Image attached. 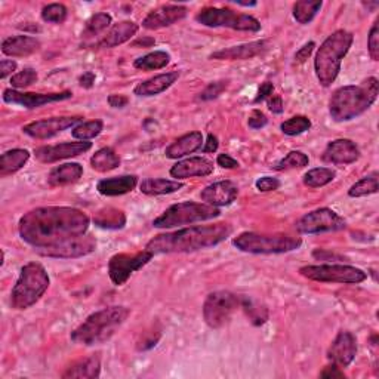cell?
Masks as SVG:
<instances>
[{
	"label": "cell",
	"instance_id": "cell-20",
	"mask_svg": "<svg viewBox=\"0 0 379 379\" xmlns=\"http://www.w3.org/2000/svg\"><path fill=\"white\" fill-rule=\"evenodd\" d=\"M238 196V188L233 181H218L208 185L205 190H201L200 199L206 205L213 208L229 206Z\"/></svg>",
	"mask_w": 379,
	"mask_h": 379
},
{
	"label": "cell",
	"instance_id": "cell-11",
	"mask_svg": "<svg viewBox=\"0 0 379 379\" xmlns=\"http://www.w3.org/2000/svg\"><path fill=\"white\" fill-rule=\"evenodd\" d=\"M240 304H242V296L229 292V290L212 292L203 304V319L212 329H220L230 320Z\"/></svg>",
	"mask_w": 379,
	"mask_h": 379
},
{
	"label": "cell",
	"instance_id": "cell-43",
	"mask_svg": "<svg viewBox=\"0 0 379 379\" xmlns=\"http://www.w3.org/2000/svg\"><path fill=\"white\" fill-rule=\"evenodd\" d=\"M311 128V120L306 116H295V117H290L289 120L283 122L280 129L285 135H289V136H296V135H301L307 132L308 129Z\"/></svg>",
	"mask_w": 379,
	"mask_h": 379
},
{
	"label": "cell",
	"instance_id": "cell-1",
	"mask_svg": "<svg viewBox=\"0 0 379 379\" xmlns=\"http://www.w3.org/2000/svg\"><path fill=\"white\" fill-rule=\"evenodd\" d=\"M90 222V217L80 209L46 206L25 213L20 220L18 231L25 243L39 249L86 234Z\"/></svg>",
	"mask_w": 379,
	"mask_h": 379
},
{
	"label": "cell",
	"instance_id": "cell-53",
	"mask_svg": "<svg viewBox=\"0 0 379 379\" xmlns=\"http://www.w3.org/2000/svg\"><path fill=\"white\" fill-rule=\"evenodd\" d=\"M314 48H315V43H314V42H310V43H307V45L302 46V48L298 50V52L295 54V61H296V62H306V61L310 58V55L313 54Z\"/></svg>",
	"mask_w": 379,
	"mask_h": 379
},
{
	"label": "cell",
	"instance_id": "cell-9",
	"mask_svg": "<svg viewBox=\"0 0 379 379\" xmlns=\"http://www.w3.org/2000/svg\"><path fill=\"white\" fill-rule=\"evenodd\" d=\"M306 279L320 283H339V285H359L368 279L363 270L343 264H322L306 265L299 270Z\"/></svg>",
	"mask_w": 379,
	"mask_h": 379
},
{
	"label": "cell",
	"instance_id": "cell-54",
	"mask_svg": "<svg viewBox=\"0 0 379 379\" xmlns=\"http://www.w3.org/2000/svg\"><path fill=\"white\" fill-rule=\"evenodd\" d=\"M269 108L274 115H282L283 113V99L280 95H271L269 98Z\"/></svg>",
	"mask_w": 379,
	"mask_h": 379
},
{
	"label": "cell",
	"instance_id": "cell-50",
	"mask_svg": "<svg viewBox=\"0 0 379 379\" xmlns=\"http://www.w3.org/2000/svg\"><path fill=\"white\" fill-rule=\"evenodd\" d=\"M267 123H269L267 116H265L264 113L259 110L252 111L249 119H248V124H249V128H252V129H261Z\"/></svg>",
	"mask_w": 379,
	"mask_h": 379
},
{
	"label": "cell",
	"instance_id": "cell-61",
	"mask_svg": "<svg viewBox=\"0 0 379 379\" xmlns=\"http://www.w3.org/2000/svg\"><path fill=\"white\" fill-rule=\"evenodd\" d=\"M156 42H155V39H151V37H147V39H138V41H135L134 43H132V46H147V48H150L151 45H155Z\"/></svg>",
	"mask_w": 379,
	"mask_h": 379
},
{
	"label": "cell",
	"instance_id": "cell-30",
	"mask_svg": "<svg viewBox=\"0 0 379 379\" xmlns=\"http://www.w3.org/2000/svg\"><path fill=\"white\" fill-rule=\"evenodd\" d=\"M30 153L27 150L14 148L9 150L0 157V176L6 178L8 175H12L24 168L25 163L29 162Z\"/></svg>",
	"mask_w": 379,
	"mask_h": 379
},
{
	"label": "cell",
	"instance_id": "cell-10",
	"mask_svg": "<svg viewBox=\"0 0 379 379\" xmlns=\"http://www.w3.org/2000/svg\"><path fill=\"white\" fill-rule=\"evenodd\" d=\"M196 21L206 27H227L238 31H259L261 22L252 15L237 14L229 8H205L196 15Z\"/></svg>",
	"mask_w": 379,
	"mask_h": 379
},
{
	"label": "cell",
	"instance_id": "cell-6",
	"mask_svg": "<svg viewBox=\"0 0 379 379\" xmlns=\"http://www.w3.org/2000/svg\"><path fill=\"white\" fill-rule=\"evenodd\" d=\"M50 285L43 265L29 262L21 269L18 280L10 292V304L15 310H27L39 301Z\"/></svg>",
	"mask_w": 379,
	"mask_h": 379
},
{
	"label": "cell",
	"instance_id": "cell-3",
	"mask_svg": "<svg viewBox=\"0 0 379 379\" xmlns=\"http://www.w3.org/2000/svg\"><path fill=\"white\" fill-rule=\"evenodd\" d=\"M379 94L376 78H368L360 85L343 86L334 92L329 101V113L335 122H348L368 111Z\"/></svg>",
	"mask_w": 379,
	"mask_h": 379
},
{
	"label": "cell",
	"instance_id": "cell-47",
	"mask_svg": "<svg viewBox=\"0 0 379 379\" xmlns=\"http://www.w3.org/2000/svg\"><path fill=\"white\" fill-rule=\"evenodd\" d=\"M368 49L369 55L373 61L379 59V21L376 20L372 25V29L368 36Z\"/></svg>",
	"mask_w": 379,
	"mask_h": 379
},
{
	"label": "cell",
	"instance_id": "cell-56",
	"mask_svg": "<svg viewBox=\"0 0 379 379\" xmlns=\"http://www.w3.org/2000/svg\"><path fill=\"white\" fill-rule=\"evenodd\" d=\"M322 378H344V372L341 371V368L338 364L332 363L329 366H326V368L323 369V372L320 373Z\"/></svg>",
	"mask_w": 379,
	"mask_h": 379
},
{
	"label": "cell",
	"instance_id": "cell-22",
	"mask_svg": "<svg viewBox=\"0 0 379 379\" xmlns=\"http://www.w3.org/2000/svg\"><path fill=\"white\" fill-rule=\"evenodd\" d=\"M269 49L267 41H257L250 43H243L238 46H231L227 49H221L218 52H213L210 59H221V61H237V59H252Z\"/></svg>",
	"mask_w": 379,
	"mask_h": 379
},
{
	"label": "cell",
	"instance_id": "cell-52",
	"mask_svg": "<svg viewBox=\"0 0 379 379\" xmlns=\"http://www.w3.org/2000/svg\"><path fill=\"white\" fill-rule=\"evenodd\" d=\"M17 70V62L12 59H2L0 62V79H6L9 74Z\"/></svg>",
	"mask_w": 379,
	"mask_h": 379
},
{
	"label": "cell",
	"instance_id": "cell-21",
	"mask_svg": "<svg viewBox=\"0 0 379 379\" xmlns=\"http://www.w3.org/2000/svg\"><path fill=\"white\" fill-rule=\"evenodd\" d=\"M360 157V150L351 140H335L327 144L322 159L334 165H350Z\"/></svg>",
	"mask_w": 379,
	"mask_h": 379
},
{
	"label": "cell",
	"instance_id": "cell-16",
	"mask_svg": "<svg viewBox=\"0 0 379 379\" xmlns=\"http://www.w3.org/2000/svg\"><path fill=\"white\" fill-rule=\"evenodd\" d=\"M73 94L70 91L55 92V94H33V92H20L15 90H5L3 101L10 106H21L24 108H39L49 103H57V101H64L71 98Z\"/></svg>",
	"mask_w": 379,
	"mask_h": 379
},
{
	"label": "cell",
	"instance_id": "cell-32",
	"mask_svg": "<svg viewBox=\"0 0 379 379\" xmlns=\"http://www.w3.org/2000/svg\"><path fill=\"white\" fill-rule=\"evenodd\" d=\"M94 222L99 229L120 230L126 225V215L116 208H104L95 213Z\"/></svg>",
	"mask_w": 379,
	"mask_h": 379
},
{
	"label": "cell",
	"instance_id": "cell-44",
	"mask_svg": "<svg viewBox=\"0 0 379 379\" xmlns=\"http://www.w3.org/2000/svg\"><path fill=\"white\" fill-rule=\"evenodd\" d=\"M67 8L61 3H50L42 9V18L46 22L62 24L67 20Z\"/></svg>",
	"mask_w": 379,
	"mask_h": 379
},
{
	"label": "cell",
	"instance_id": "cell-34",
	"mask_svg": "<svg viewBox=\"0 0 379 379\" xmlns=\"http://www.w3.org/2000/svg\"><path fill=\"white\" fill-rule=\"evenodd\" d=\"M120 165V157L115 150L106 147L98 150L91 157V166L96 172H110Z\"/></svg>",
	"mask_w": 379,
	"mask_h": 379
},
{
	"label": "cell",
	"instance_id": "cell-39",
	"mask_svg": "<svg viewBox=\"0 0 379 379\" xmlns=\"http://www.w3.org/2000/svg\"><path fill=\"white\" fill-rule=\"evenodd\" d=\"M111 15H108L107 12H99V14L92 15L90 20L86 21L85 30H83V37L90 39V37L98 36L99 33H103L107 30L111 24Z\"/></svg>",
	"mask_w": 379,
	"mask_h": 379
},
{
	"label": "cell",
	"instance_id": "cell-36",
	"mask_svg": "<svg viewBox=\"0 0 379 379\" xmlns=\"http://www.w3.org/2000/svg\"><path fill=\"white\" fill-rule=\"evenodd\" d=\"M240 307L243 308V311L248 315V319L254 326H262L269 320L267 307L259 304V302L255 299H252L249 296H242V304H240Z\"/></svg>",
	"mask_w": 379,
	"mask_h": 379
},
{
	"label": "cell",
	"instance_id": "cell-5",
	"mask_svg": "<svg viewBox=\"0 0 379 379\" xmlns=\"http://www.w3.org/2000/svg\"><path fill=\"white\" fill-rule=\"evenodd\" d=\"M352 41L355 36L350 31L336 30L320 45L314 59V70L322 86L327 87L336 80L341 71V62L348 54Z\"/></svg>",
	"mask_w": 379,
	"mask_h": 379
},
{
	"label": "cell",
	"instance_id": "cell-15",
	"mask_svg": "<svg viewBox=\"0 0 379 379\" xmlns=\"http://www.w3.org/2000/svg\"><path fill=\"white\" fill-rule=\"evenodd\" d=\"M82 122V117H50L31 122L25 124L22 128V132L29 135L34 140H49L61 132H64L69 128H76V124Z\"/></svg>",
	"mask_w": 379,
	"mask_h": 379
},
{
	"label": "cell",
	"instance_id": "cell-46",
	"mask_svg": "<svg viewBox=\"0 0 379 379\" xmlns=\"http://www.w3.org/2000/svg\"><path fill=\"white\" fill-rule=\"evenodd\" d=\"M227 87H229V80H220V82H212L209 83L203 91H201V94L199 95V98L201 101H210V99H215L218 98Z\"/></svg>",
	"mask_w": 379,
	"mask_h": 379
},
{
	"label": "cell",
	"instance_id": "cell-31",
	"mask_svg": "<svg viewBox=\"0 0 379 379\" xmlns=\"http://www.w3.org/2000/svg\"><path fill=\"white\" fill-rule=\"evenodd\" d=\"M101 375V362L99 357L92 356L83 359L78 363H74L71 368H69L64 373H62V378H87V379H95Z\"/></svg>",
	"mask_w": 379,
	"mask_h": 379
},
{
	"label": "cell",
	"instance_id": "cell-28",
	"mask_svg": "<svg viewBox=\"0 0 379 379\" xmlns=\"http://www.w3.org/2000/svg\"><path fill=\"white\" fill-rule=\"evenodd\" d=\"M201 144H203V135H201V132H190L178 138L173 144H171L166 148L165 155L168 159H181L201 148Z\"/></svg>",
	"mask_w": 379,
	"mask_h": 379
},
{
	"label": "cell",
	"instance_id": "cell-19",
	"mask_svg": "<svg viewBox=\"0 0 379 379\" xmlns=\"http://www.w3.org/2000/svg\"><path fill=\"white\" fill-rule=\"evenodd\" d=\"M188 14V9L183 5H163L150 14L143 21V27L147 30H157L184 20Z\"/></svg>",
	"mask_w": 379,
	"mask_h": 379
},
{
	"label": "cell",
	"instance_id": "cell-38",
	"mask_svg": "<svg viewBox=\"0 0 379 379\" xmlns=\"http://www.w3.org/2000/svg\"><path fill=\"white\" fill-rule=\"evenodd\" d=\"M322 2L317 0V2H308V0H302V2H296L294 5V18L299 24H308L314 20V17L317 15V12L322 8Z\"/></svg>",
	"mask_w": 379,
	"mask_h": 379
},
{
	"label": "cell",
	"instance_id": "cell-33",
	"mask_svg": "<svg viewBox=\"0 0 379 379\" xmlns=\"http://www.w3.org/2000/svg\"><path fill=\"white\" fill-rule=\"evenodd\" d=\"M184 184L178 181L163 180V178H147L141 183L140 190L145 196H163V194H172L175 192H180Z\"/></svg>",
	"mask_w": 379,
	"mask_h": 379
},
{
	"label": "cell",
	"instance_id": "cell-25",
	"mask_svg": "<svg viewBox=\"0 0 379 379\" xmlns=\"http://www.w3.org/2000/svg\"><path fill=\"white\" fill-rule=\"evenodd\" d=\"M180 73L178 71H169V73H163V74H157L155 78H151L143 83L138 85L134 94L138 96H155L159 95L162 92H165L166 90L178 80Z\"/></svg>",
	"mask_w": 379,
	"mask_h": 379
},
{
	"label": "cell",
	"instance_id": "cell-26",
	"mask_svg": "<svg viewBox=\"0 0 379 379\" xmlns=\"http://www.w3.org/2000/svg\"><path fill=\"white\" fill-rule=\"evenodd\" d=\"M138 31V24L132 21H122L116 25H113V29L104 36L103 39L99 41L98 48L103 49H110V48H116L119 45H123L128 41H131L132 37Z\"/></svg>",
	"mask_w": 379,
	"mask_h": 379
},
{
	"label": "cell",
	"instance_id": "cell-37",
	"mask_svg": "<svg viewBox=\"0 0 379 379\" xmlns=\"http://www.w3.org/2000/svg\"><path fill=\"white\" fill-rule=\"evenodd\" d=\"M335 171L329 168H315L308 171L302 181L310 188H320L324 187L335 180Z\"/></svg>",
	"mask_w": 379,
	"mask_h": 379
},
{
	"label": "cell",
	"instance_id": "cell-2",
	"mask_svg": "<svg viewBox=\"0 0 379 379\" xmlns=\"http://www.w3.org/2000/svg\"><path fill=\"white\" fill-rule=\"evenodd\" d=\"M233 234V227L227 222L196 225L173 233L159 234L147 243L145 249L153 255L183 254L217 246Z\"/></svg>",
	"mask_w": 379,
	"mask_h": 379
},
{
	"label": "cell",
	"instance_id": "cell-55",
	"mask_svg": "<svg viewBox=\"0 0 379 379\" xmlns=\"http://www.w3.org/2000/svg\"><path fill=\"white\" fill-rule=\"evenodd\" d=\"M217 163H218V166H221L224 169H236V168H238V162L236 159H233L231 156H229V155H220L217 157Z\"/></svg>",
	"mask_w": 379,
	"mask_h": 379
},
{
	"label": "cell",
	"instance_id": "cell-12",
	"mask_svg": "<svg viewBox=\"0 0 379 379\" xmlns=\"http://www.w3.org/2000/svg\"><path fill=\"white\" fill-rule=\"evenodd\" d=\"M344 218L329 208L308 212L296 222V230L302 234H320L345 229Z\"/></svg>",
	"mask_w": 379,
	"mask_h": 379
},
{
	"label": "cell",
	"instance_id": "cell-8",
	"mask_svg": "<svg viewBox=\"0 0 379 379\" xmlns=\"http://www.w3.org/2000/svg\"><path fill=\"white\" fill-rule=\"evenodd\" d=\"M221 210L206 203H196V201H183L168 208L159 218L153 221L156 229H173V227L188 225L201 221H209L218 218Z\"/></svg>",
	"mask_w": 379,
	"mask_h": 379
},
{
	"label": "cell",
	"instance_id": "cell-18",
	"mask_svg": "<svg viewBox=\"0 0 379 379\" xmlns=\"http://www.w3.org/2000/svg\"><path fill=\"white\" fill-rule=\"evenodd\" d=\"M357 341L351 332L341 331L327 351V357L339 368H347L356 359Z\"/></svg>",
	"mask_w": 379,
	"mask_h": 379
},
{
	"label": "cell",
	"instance_id": "cell-59",
	"mask_svg": "<svg viewBox=\"0 0 379 379\" xmlns=\"http://www.w3.org/2000/svg\"><path fill=\"white\" fill-rule=\"evenodd\" d=\"M95 83V74L92 71H86L79 78V85L85 90H91Z\"/></svg>",
	"mask_w": 379,
	"mask_h": 379
},
{
	"label": "cell",
	"instance_id": "cell-14",
	"mask_svg": "<svg viewBox=\"0 0 379 379\" xmlns=\"http://www.w3.org/2000/svg\"><path fill=\"white\" fill-rule=\"evenodd\" d=\"M96 249V240L94 236L82 234L78 237H71L64 240V242L57 243L54 246L39 248L36 252L42 257L48 258H58V259H71L80 258L92 254Z\"/></svg>",
	"mask_w": 379,
	"mask_h": 379
},
{
	"label": "cell",
	"instance_id": "cell-24",
	"mask_svg": "<svg viewBox=\"0 0 379 379\" xmlns=\"http://www.w3.org/2000/svg\"><path fill=\"white\" fill-rule=\"evenodd\" d=\"M41 49V42L31 36H12L3 41L2 52L8 57H29Z\"/></svg>",
	"mask_w": 379,
	"mask_h": 379
},
{
	"label": "cell",
	"instance_id": "cell-51",
	"mask_svg": "<svg viewBox=\"0 0 379 379\" xmlns=\"http://www.w3.org/2000/svg\"><path fill=\"white\" fill-rule=\"evenodd\" d=\"M274 94V85L271 82H265L261 85L259 87V91H258V95L255 98V103H262V101L265 99H269L271 95Z\"/></svg>",
	"mask_w": 379,
	"mask_h": 379
},
{
	"label": "cell",
	"instance_id": "cell-7",
	"mask_svg": "<svg viewBox=\"0 0 379 379\" xmlns=\"http://www.w3.org/2000/svg\"><path fill=\"white\" fill-rule=\"evenodd\" d=\"M233 245L246 254L255 255H271V254H286V252L296 250L302 240L296 236L289 234H259V233H242L238 234Z\"/></svg>",
	"mask_w": 379,
	"mask_h": 379
},
{
	"label": "cell",
	"instance_id": "cell-13",
	"mask_svg": "<svg viewBox=\"0 0 379 379\" xmlns=\"http://www.w3.org/2000/svg\"><path fill=\"white\" fill-rule=\"evenodd\" d=\"M155 255L145 250L136 252V254H117L115 257H111L110 262H108V276L110 280L115 283L116 286H122L126 282L129 280V277L138 271L141 270L143 267L151 261Z\"/></svg>",
	"mask_w": 379,
	"mask_h": 379
},
{
	"label": "cell",
	"instance_id": "cell-48",
	"mask_svg": "<svg viewBox=\"0 0 379 379\" xmlns=\"http://www.w3.org/2000/svg\"><path fill=\"white\" fill-rule=\"evenodd\" d=\"M160 336H162V334H160L159 331H148V332H144V334L141 335V338L138 339L136 348L140 350V351L151 350V348L157 345V343L160 341Z\"/></svg>",
	"mask_w": 379,
	"mask_h": 379
},
{
	"label": "cell",
	"instance_id": "cell-27",
	"mask_svg": "<svg viewBox=\"0 0 379 379\" xmlns=\"http://www.w3.org/2000/svg\"><path fill=\"white\" fill-rule=\"evenodd\" d=\"M138 178L135 175H123V176H115V178L101 180L96 184V190L99 194L103 196H122L126 193H131L136 187Z\"/></svg>",
	"mask_w": 379,
	"mask_h": 379
},
{
	"label": "cell",
	"instance_id": "cell-17",
	"mask_svg": "<svg viewBox=\"0 0 379 379\" xmlns=\"http://www.w3.org/2000/svg\"><path fill=\"white\" fill-rule=\"evenodd\" d=\"M92 148V143L79 141V143H62L57 145H45L34 150L36 159L42 163H55L70 157L80 156Z\"/></svg>",
	"mask_w": 379,
	"mask_h": 379
},
{
	"label": "cell",
	"instance_id": "cell-4",
	"mask_svg": "<svg viewBox=\"0 0 379 379\" xmlns=\"http://www.w3.org/2000/svg\"><path fill=\"white\" fill-rule=\"evenodd\" d=\"M129 314V308L119 306L99 310L76 327L71 332V341L85 347L104 344L120 329Z\"/></svg>",
	"mask_w": 379,
	"mask_h": 379
},
{
	"label": "cell",
	"instance_id": "cell-60",
	"mask_svg": "<svg viewBox=\"0 0 379 379\" xmlns=\"http://www.w3.org/2000/svg\"><path fill=\"white\" fill-rule=\"evenodd\" d=\"M218 145H220L218 138L215 135H212V134H209L208 140L205 143V147H203V151H205V153H215V151L218 150Z\"/></svg>",
	"mask_w": 379,
	"mask_h": 379
},
{
	"label": "cell",
	"instance_id": "cell-29",
	"mask_svg": "<svg viewBox=\"0 0 379 379\" xmlns=\"http://www.w3.org/2000/svg\"><path fill=\"white\" fill-rule=\"evenodd\" d=\"M83 175V166L79 163H66V165L57 166L48 175V183L52 187L69 185L79 181Z\"/></svg>",
	"mask_w": 379,
	"mask_h": 379
},
{
	"label": "cell",
	"instance_id": "cell-57",
	"mask_svg": "<svg viewBox=\"0 0 379 379\" xmlns=\"http://www.w3.org/2000/svg\"><path fill=\"white\" fill-rule=\"evenodd\" d=\"M128 103H129V99H128V96H124V95L113 94L108 96V104L113 108H123V107L128 106Z\"/></svg>",
	"mask_w": 379,
	"mask_h": 379
},
{
	"label": "cell",
	"instance_id": "cell-41",
	"mask_svg": "<svg viewBox=\"0 0 379 379\" xmlns=\"http://www.w3.org/2000/svg\"><path fill=\"white\" fill-rule=\"evenodd\" d=\"M378 193V172L364 176L348 190L350 197H364Z\"/></svg>",
	"mask_w": 379,
	"mask_h": 379
},
{
	"label": "cell",
	"instance_id": "cell-42",
	"mask_svg": "<svg viewBox=\"0 0 379 379\" xmlns=\"http://www.w3.org/2000/svg\"><path fill=\"white\" fill-rule=\"evenodd\" d=\"M310 159L302 151H290V153L283 157L280 162L274 165L276 171H287V169H301L308 166Z\"/></svg>",
	"mask_w": 379,
	"mask_h": 379
},
{
	"label": "cell",
	"instance_id": "cell-49",
	"mask_svg": "<svg viewBox=\"0 0 379 379\" xmlns=\"http://www.w3.org/2000/svg\"><path fill=\"white\" fill-rule=\"evenodd\" d=\"M257 188L262 193H270V192H276V190H279L280 187V181L277 178H273V176H262L257 181Z\"/></svg>",
	"mask_w": 379,
	"mask_h": 379
},
{
	"label": "cell",
	"instance_id": "cell-45",
	"mask_svg": "<svg viewBox=\"0 0 379 379\" xmlns=\"http://www.w3.org/2000/svg\"><path fill=\"white\" fill-rule=\"evenodd\" d=\"M37 82V71L33 69H24L22 71L14 74L10 78V85L15 90H24V87H29L33 83Z\"/></svg>",
	"mask_w": 379,
	"mask_h": 379
},
{
	"label": "cell",
	"instance_id": "cell-23",
	"mask_svg": "<svg viewBox=\"0 0 379 379\" xmlns=\"http://www.w3.org/2000/svg\"><path fill=\"white\" fill-rule=\"evenodd\" d=\"M213 172V163L205 157H190L171 168V176L176 180H187L193 176H208Z\"/></svg>",
	"mask_w": 379,
	"mask_h": 379
},
{
	"label": "cell",
	"instance_id": "cell-35",
	"mask_svg": "<svg viewBox=\"0 0 379 379\" xmlns=\"http://www.w3.org/2000/svg\"><path fill=\"white\" fill-rule=\"evenodd\" d=\"M171 61V55L165 50H155V52H150L141 58L135 59L134 67L143 71H153L165 69Z\"/></svg>",
	"mask_w": 379,
	"mask_h": 379
},
{
	"label": "cell",
	"instance_id": "cell-40",
	"mask_svg": "<svg viewBox=\"0 0 379 379\" xmlns=\"http://www.w3.org/2000/svg\"><path fill=\"white\" fill-rule=\"evenodd\" d=\"M104 123L101 120H90V122H82L76 128H73V136L79 141H90L92 138L98 136L103 132Z\"/></svg>",
	"mask_w": 379,
	"mask_h": 379
},
{
	"label": "cell",
	"instance_id": "cell-58",
	"mask_svg": "<svg viewBox=\"0 0 379 379\" xmlns=\"http://www.w3.org/2000/svg\"><path fill=\"white\" fill-rule=\"evenodd\" d=\"M313 257L315 259H319V261H343V257H339V255H335L332 254V252H327V250H322V249H315L313 252Z\"/></svg>",
	"mask_w": 379,
	"mask_h": 379
}]
</instances>
